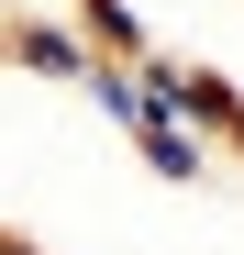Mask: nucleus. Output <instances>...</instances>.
Returning <instances> with one entry per match:
<instances>
[{
  "label": "nucleus",
  "instance_id": "nucleus-1",
  "mask_svg": "<svg viewBox=\"0 0 244 255\" xmlns=\"http://www.w3.org/2000/svg\"><path fill=\"white\" fill-rule=\"evenodd\" d=\"M167 100H178V122H189L211 155H233V166H244V89H233L222 67H178V89H167Z\"/></svg>",
  "mask_w": 244,
  "mask_h": 255
},
{
  "label": "nucleus",
  "instance_id": "nucleus-2",
  "mask_svg": "<svg viewBox=\"0 0 244 255\" xmlns=\"http://www.w3.org/2000/svg\"><path fill=\"white\" fill-rule=\"evenodd\" d=\"M0 67L78 89V78H89V45H78V22H45V11H22V22H0Z\"/></svg>",
  "mask_w": 244,
  "mask_h": 255
},
{
  "label": "nucleus",
  "instance_id": "nucleus-3",
  "mask_svg": "<svg viewBox=\"0 0 244 255\" xmlns=\"http://www.w3.org/2000/svg\"><path fill=\"white\" fill-rule=\"evenodd\" d=\"M78 45L133 67V56H155V33H144V11H133V0H78Z\"/></svg>",
  "mask_w": 244,
  "mask_h": 255
},
{
  "label": "nucleus",
  "instance_id": "nucleus-4",
  "mask_svg": "<svg viewBox=\"0 0 244 255\" xmlns=\"http://www.w3.org/2000/svg\"><path fill=\"white\" fill-rule=\"evenodd\" d=\"M78 89H89V111L111 122V133L144 111V89H133V67H122V56H89V78H78Z\"/></svg>",
  "mask_w": 244,
  "mask_h": 255
},
{
  "label": "nucleus",
  "instance_id": "nucleus-5",
  "mask_svg": "<svg viewBox=\"0 0 244 255\" xmlns=\"http://www.w3.org/2000/svg\"><path fill=\"white\" fill-rule=\"evenodd\" d=\"M0 255H45V244H33V233H0Z\"/></svg>",
  "mask_w": 244,
  "mask_h": 255
}]
</instances>
